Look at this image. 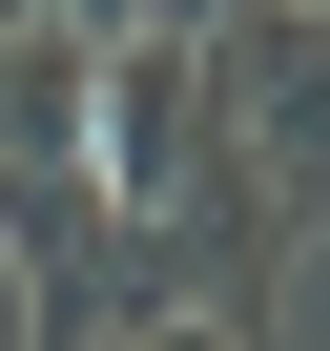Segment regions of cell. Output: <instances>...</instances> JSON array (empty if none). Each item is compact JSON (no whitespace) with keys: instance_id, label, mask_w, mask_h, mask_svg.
Here are the masks:
<instances>
[{"instance_id":"cell-1","label":"cell","mask_w":330,"mask_h":351,"mask_svg":"<svg viewBox=\"0 0 330 351\" xmlns=\"http://www.w3.org/2000/svg\"><path fill=\"white\" fill-rule=\"evenodd\" d=\"M207 21H103V83H83V186L124 207V248L207 186Z\"/></svg>"},{"instance_id":"cell-2","label":"cell","mask_w":330,"mask_h":351,"mask_svg":"<svg viewBox=\"0 0 330 351\" xmlns=\"http://www.w3.org/2000/svg\"><path fill=\"white\" fill-rule=\"evenodd\" d=\"M207 124L268 207H330V0L289 21H207Z\"/></svg>"},{"instance_id":"cell-3","label":"cell","mask_w":330,"mask_h":351,"mask_svg":"<svg viewBox=\"0 0 330 351\" xmlns=\"http://www.w3.org/2000/svg\"><path fill=\"white\" fill-rule=\"evenodd\" d=\"M124 351H248V310H186L165 289V310H124Z\"/></svg>"}]
</instances>
